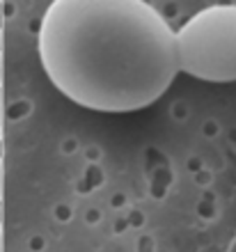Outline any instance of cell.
Wrapping results in <instances>:
<instances>
[{
	"label": "cell",
	"mask_w": 236,
	"mask_h": 252,
	"mask_svg": "<svg viewBox=\"0 0 236 252\" xmlns=\"http://www.w3.org/2000/svg\"><path fill=\"white\" fill-rule=\"evenodd\" d=\"M39 60L76 106L135 113L177 78V32L147 0H53L41 16Z\"/></svg>",
	"instance_id": "1"
},
{
	"label": "cell",
	"mask_w": 236,
	"mask_h": 252,
	"mask_svg": "<svg viewBox=\"0 0 236 252\" xmlns=\"http://www.w3.org/2000/svg\"><path fill=\"white\" fill-rule=\"evenodd\" d=\"M179 71L206 83L236 80V5H213L177 32Z\"/></svg>",
	"instance_id": "2"
}]
</instances>
